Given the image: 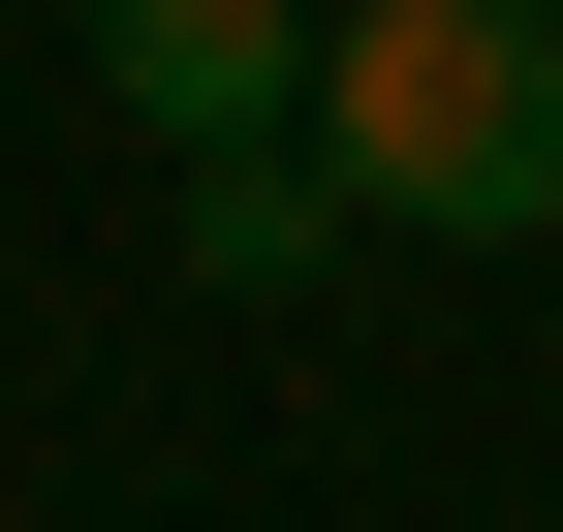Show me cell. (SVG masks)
Segmentation results:
<instances>
[{
  "instance_id": "3957f363",
  "label": "cell",
  "mask_w": 563,
  "mask_h": 532,
  "mask_svg": "<svg viewBox=\"0 0 563 532\" xmlns=\"http://www.w3.org/2000/svg\"><path fill=\"white\" fill-rule=\"evenodd\" d=\"M313 251H344V188H313V125H251V157H188V282H220V313H282Z\"/></svg>"
},
{
  "instance_id": "7a4b0ae2",
  "label": "cell",
  "mask_w": 563,
  "mask_h": 532,
  "mask_svg": "<svg viewBox=\"0 0 563 532\" xmlns=\"http://www.w3.org/2000/svg\"><path fill=\"white\" fill-rule=\"evenodd\" d=\"M95 32V95L157 125V157H251V125H313V0H63Z\"/></svg>"
},
{
  "instance_id": "6da1fadb",
  "label": "cell",
  "mask_w": 563,
  "mask_h": 532,
  "mask_svg": "<svg viewBox=\"0 0 563 532\" xmlns=\"http://www.w3.org/2000/svg\"><path fill=\"white\" fill-rule=\"evenodd\" d=\"M313 188L407 251H563V0H313Z\"/></svg>"
}]
</instances>
